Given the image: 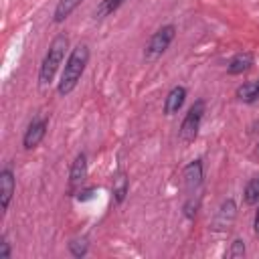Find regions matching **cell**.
<instances>
[{
	"label": "cell",
	"mask_w": 259,
	"mask_h": 259,
	"mask_svg": "<svg viewBox=\"0 0 259 259\" xmlns=\"http://www.w3.org/2000/svg\"><path fill=\"white\" fill-rule=\"evenodd\" d=\"M87 61H89V47L79 42V45L71 51V55H69V59H67V63H65V69H63V73H61L59 95L65 97V95H69V93L77 87V83H79V79H81V75H83V71H85Z\"/></svg>",
	"instance_id": "6da1fadb"
},
{
	"label": "cell",
	"mask_w": 259,
	"mask_h": 259,
	"mask_svg": "<svg viewBox=\"0 0 259 259\" xmlns=\"http://www.w3.org/2000/svg\"><path fill=\"white\" fill-rule=\"evenodd\" d=\"M69 47V38L67 34H59L53 38L45 59H42V65H40V71H38V85L40 87H47L53 79H55V73L59 69V65L63 63V57H65V51Z\"/></svg>",
	"instance_id": "7a4b0ae2"
},
{
	"label": "cell",
	"mask_w": 259,
	"mask_h": 259,
	"mask_svg": "<svg viewBox=\"0 0 259 259\" xmlns=\"http://www.w3.org/2000/svg\"><path fill=\"white\" fill-rule=\"evenodd\" d=\"M202 115H204V101L198 99V101H194V105L188 109V113L182 119V125H180V132H178L180 142H184V144L194 142V138L198 136V127H200Z\"/></svg>",
	"instance_id": "3957f363"
},
{
	"label": "cell",
	"mask_w": 259,
	"mask_h": 259,
	"mask_svg": "<svg viewBox=\"0 0 259 259\" xmlns=\"http://www.w3.org/2000/svg\"><path fill=\"white\" fill-rule=\"evenodd\" d=\"M174 36H176V28H174V24H166V26H162V28H158L154 34H152V38H150V42H148V47H146V59L148 61H156L168 47H170V42L174 40Z\"/></svg>",
	"instance_id": "277c9868"
},
{
	"label": "cell",
	"mask_w": 259,
	"mask_h": 259,
	"mask_svg": "<svg viewBox=\"0 0 259 259\" xmlns=\"http://www.w3.org/2000/svg\"><path fill=\"white\" fill-rule=\"evenodd\" d=\"M85 178H87V158L85 154H77L75 162L71 164V172H69V192L73 194L81 190Z\"/></svg>",
	"instance_id": "5b68a950"
},
{
	"label": "cell",
	"mask_w": 259,
	"mask_h": 259,
	"mask_svg": "<svg viewBox=\"0 0 259 259\" xmlns=\"http://www.w3.org/2000/svg\"><path fill=\"white\" fill-rule=\"evenodd\" d=\"M45 134H47V119H45V117H34V119L30 121L28 130H26L24 138H22V144H24V148H26V150H32V148H36V146L42 142Z\"/></svg>",
	"instance_id": "8992f818"
},
{
	"label": "cell",
	"mask_w": 259,
	"mask_h": 259,
	"mask_svg": "<svg viewBox=\"0 0 259 259\" xmlns=\"http://www.w3.org/2000/svg\"><path fill=\"white\" fill-rule=\"evenodd\" d=\"M14 174L10 168H4L0 172V206L2 210L8 208L10 200H12V194H14Z\"/></svg>",
	"instance_id": "52a82bcc"
},
{
	"label": "cell",
	"mask_w": 259,
	"mask_h": 259,
	"mask_svg": "<svg viewBox=\"0 0 259 259\" xmlns=\"http://www.w3.org/2000/svg\"><path fill=\"white\" fill-rule=\"evenodd\" d=\"M184 99H186V89L182 85H176L168 91L166 99H164V113L166 115H174L180 111V107L184 105Z\"/></svg>",
	"instance_id": "ba28073f"
},
{
	"label": "cell",
	"mask_w": 259,
	"mask_h": 259,
	"mask_svg": "<svg viewBox=\"0 0 259 259\" xmlns=\"http://www.w3.org/2000/svg\"><path fill=\"white\" fill-rule=\"evenodd\" d=\"M182 178H184V186H186L188 190L200 186V182H202V162H200V160L190 162V164L184 168Z\"/></svg>",
	"instance_id": "9c48e42d"
},
{
	"label": "cell",
	"mask_w": 259,
	"mask_h": 259,
	"mask_svg": "<svg viewBox=\"0 0 259 259\" xmlns=\"http://www.w3.org/2000/svg\"><path fill=\"white\" fill-rule=\"evenodd\" d=\"M251 67H253V55L245 51V53H237V55L229 61L227 71H229L231 75H241V73L249 71Z\"/></svg>",
	"instance_id": "30bf717a"
},
{
	"label": "cell",
	"mask_w": 259,
	"mask_h": 259,
	"mask_svg": "<svg viewBox=\"0 0 259 259\" xmlns=\"http://www.w3.org/2000/svg\"><path fill=\"white\" fill-rule=\"evenodd\" d=\"M235 214H237V206H235V202H233L231 198L225 200V202L221 204L219 212H217L214 229H225V227H229V225L235 221Z\"/></svg>",
	"instance_id": "8fae6325"
},
{
	"label": "cell",
	"mask_w": 259,
	"mask_h": 259,
	"mask_svg": "<svg viewBox=\"0 0 259 259\" xmlns=\"http://www.w3.org/2000/svg\"><path fill=\"white\" fill-rule=\"evenodd\" d=\"M237 97L245 103H253L259 99V79L257 81H249L237 87Z\"/></svg>",
	"instance_id": "7c38bea8"
},
{
	"label": "cell",
	"mask_w": 259,
	"mask_h": 259,
	"mask_svg": "<svg viewBox=\"0 0 259 259\" xmlns=\"http://www.w3.org/2000/svg\"><path fill=\"white\" fill-rule=\"evenodd\" d=\"M83 0H61L59 4H57V8H55V14H53V20L55 22H63L79 4H81Z\"/></svg>",
	"instance_id": "4fadbf2b"
},
{
	"label": "cell",
	"mask_w": 259,
	"mask_h": 259,
	"mask_svg": "<svg viewBox=\"0 0 259 259\" xmlns=\"http://www.w3.org/2000/svg\"><path fill=\"white\" fill-rule=\"evenodd\" d=\"M245 202L247 204H259V176H253L245 186Z\"/></svg>",
	"instance_id": "5bb4252c"
},
{
	"label": "cell",
	"mask_w": 259,
	"mask_h": 259,
	"mask_svg": "<svg viewBox=\"0 0 259 259\" xmlns=\"http://www.w3.org/2000/svg\"><path fill=\"white\" fill-rule=\"evenodd\" d=\"M121 2H123V0H101V4H99L97 10H95V16H97V18L109 16L113 10H117V8L121 6Z\"/></svg>",
	"instance_id": "9a60e30c"
},
{
	"label": "cell",
	"mask_w": 259,
	"mask_h": 259,
	"mask_svg": "<svg viewBox=\"0 0 259 259\" xmlns=\"http://www.w3.org/2000/svg\"><path fill=\"white\" fill-rule=\"evenodd\" d=\"M113 194H115V202H121L125 198V194H127V180H125L123 174L117 176V180L113 184Z\"/></svg>",
	"instance_id": "2e32d148"
},
{
	"label": "cell",
	"mask_w": 259,
	"mask_h": 259,
	"mask_svg": "<svg viewBox=\"0 0 259 259\" xmlns=\"http://www.w3.org/2000/svg\"><path fill=\"white\" fill-rule=\"evenodd\" d=\"M69 251L75 257H83L87 253V239H73L69 243Z\"/></svg>",
	"instance_id": "e0dca14e"
},
{
	"label": "cell",
	"mask_w": 259,
	"mask_h": 259,
	"mask_svg": "<svg viewBox=\"0 0 259 259\" xmlns=\"http://www.w3.org/2000/svg\"><path fill=\"white\" fill-rule=\"evenodd\" d=\"M243 255H245V243L241 239L233 241V247L229 251V257H243Z\"/></svg>",
	"instance_id": "ac0fdd59"
},
{
	"label": "cell",
	"mask_w": 259,
	"mask_h": 259,
	"mask_svg": "<svg viewBox=\"0 0 259 259\" xmlns=\"http://www.w3.org/2000/svg\"><path fill=\"white\" fill-rule=\"evenodd\" d=\"M10 257V243L6 241V237H2L0 241V259H8Z\"/></svg>",
	"instance_id": "d6986e66"
},
{
	"label": "cell",
	"mask_w": 259,
	"mask_h": 259,
	"mask_svg": "<svg viewBox=\"0 0 259 259\" xmlns=\"http://www.w3.org/2000/svg\"><path fill=\"white\" fill-rule=\"evenodd\" d=\"M91 194H93V188H89V190H79V200H87V198H91Z\"/></svg>",
	"instance_id": "ffe728a7"
},
{
	"label": "cell",
	"mask_w": 259,
	"mask_h": 259,
	"mask_svg": "<svg viewBox=\"0 0 259 259\" xmlns=\"http://www.w3.org/2000/svg\"><path fill=\"white\" fill-rule=\"evenodd\" d=\"M194 208H196V204H194ZM184 210H186V217H188V219H192V217L196 214V210H192V200H190V202L184 206Z\"/></svg>",
	"instance_id": "44dd1931"
},
{
	"label": "cell",
	"mask_w": 259,
	"mask_h": 259,
	"mask_svg": "<svg viewBox=\"0 0 259 259\" xmlns=\"http://www.w3.org/2000/svg\"><path fill=\"white\" fill-rule=\"evenodd\" d=\"M253 231H255V235L259 237V208H257V212H255V221H253Z\"/></svg>",
	"instance_id": "7402d4cb"
},
{
	"label": "cell",
	"mask_w": 259,
	"mask_h": 259,
	"mask_svg": "<svg viewBox=\"0 0 259 259\" xmlns=\"http://www.w3.org/2000/svg\"><path fill=\"white\" fill-rule=\"evenodd\" d=\"M257 152H259V146H257Z\"/></svg>",
	"instance_id": "603a6c76"
}]
</instances>
